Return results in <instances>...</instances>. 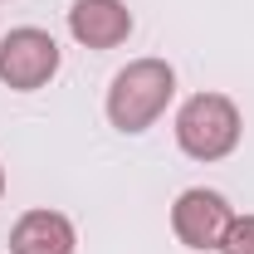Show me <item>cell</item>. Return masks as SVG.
<instances>
[{
    "label": "cell",
    "instance_id": "cell-1",
    "mask_svg": "<svg viewBox=\"0 0 254 254\" xmlns=\"http://www.w3.org/2000/svg\"><path fill=\"white\" fill-rule=\"evenodd\" d=\"M176 98V68L166 59H132L108 83V123L118 132H147Z\"/></svg>",
    "mask_w": 254,
    "mask_h": 254
},
{
    "label": "cell",
    "instance_id": "cell-2",
    "mask_svg": "<svg viewBox=\"0 0 254 254\" xmlns=\"http://www.w3.org/2000/svg\"><path fill=\"white\" fill-rule=\"evenodd\" d=\"M240 132H245L240 108H235V98H225V93H195L176 113V142H181V152L190 161L230 157L240 147Z\"/></svg>",
    "mask_w": 254,
    "mask_h": 254
},
{
    "label": "cell",
    "instance_id": "cell-3",
    "mask_svg": "<svg viewBox=\"0 0 254 254\" xmlns=\"http://www.w3.org/2000/svg\"><path fill=\"white\" fill-rule=\"evenodd\" d=\"M59 73V44L49 30L20 25L0 39V83L15 93H34Z\"/></svg>",
    "mask_w": 254,
    "mask_h": 254
},
{
    "label": "cell",
    "instance_id": "cell-4",
    "mask_svg": "<svg viewBox=\"0 0 254 254\" xmlns=\"http://www.w3.org/2000/svg\"><path fill=\"white\" fill-rule=\"evenodd\" d=\"M230 220H235L230 200H225L220 190H205V186L181 190L176 205H171V230H176V240L186 250H220Z\"/></svg>",
    "mask_w": 254,
    "mask_h": 254
},
{
    "label": "cell",
    "instance_id": "cell-5",
    "mask_svg": "<svg viewBox=\"0 0 254 254\" xmlns=\"http://www.w3.org/2000/svg\"><path fill=\"white\" fill-rule=\"evenodd\" d=\"M68 34L83 49H118L132 34V10H127V0H73Z\"/></svg>",
    "mask_w": 254,
    "mask_h": 254
},
{
    "label": "cell",
    "instance_id": "cell-6",
    "mask_svg": "<svg viewBox=\"0 0 254 254\" xmlns=\"http://www.w3.org/2000/svg\"><path fill=\"white\" fill-rule=\"evenodd\" d=\"M78 235L59 210H25L10 230V254H73Z\"/></svg>",
    "mask_w": 254,
    "mask_h": 254
},
{
    "label": "cell",
    "instance_id": "cell-7",
    "mask_svg": "<svg viewBox=\"0 0 254 254\" xmlns=\"http://www.w3.org/2000/svg\"><path fill=\"white\" fill-rule=\"evenodd\" d=\"M220 254H254V215H235L220 240Z\"/></svg>",
    "mask_w": 254,
    "mask_h": 254
},
{
    "label": "cell",
    "instance_id": "cell-8",
    "mask_svg": "<svg viewBox=\"0 0 254 254\" xmlns=\"http://www.w3.org/2000/svg\"><path fill=\"white\" fill-rule=\"evenodd\" d=\"M0 195H5V166H0Z\"/></svg>",
    "mask_w": 254,
    "mask_h": 254
}]
</instances>
